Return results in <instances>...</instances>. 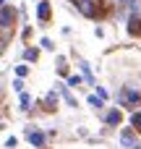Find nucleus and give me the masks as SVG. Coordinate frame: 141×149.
Listing matches in <instances>:
<instances>
[{
    "label": "nucleus",
    "mask_w": 141,
    "mask_h": 149,
    "mask_svg": "<svg viewBox=\"0 0 141 149\" xmlns=\"http://www.w3.org/2000/svg\"><path fill=\"white\" fill-rule=\"evenodd\" d=\"M26 73H29V65H16V76H21V79H24Z\"/></svg>",
    "instance_id": "f3484780"
},
{
    "label": "nucleus",
    "mask_w": 141,
    "mask_h": 149,
    "mask_svg": "<svg viewBox=\"0 0 141 149\" xmlns=\"http://www.w3.org/2000/svg\"><path fill=\"white\" fill-rule=\"evenodd\" d=\"M24 58H26L29 63H37V58H39V52H37L34 47H26V50H24Z\"/></svg>",
    "instance_id": "9b49d317"
},
{
    "label": "nucleus",
    "mask_w": 141,
    "mask_h": 149,
    "mask_svg": "<svg viewBox=\"0 0 141 149\" xmlns=\"http://www.w3.org/2000/svg\"><path fill=\"white\" fill-rule=\"evenodd\" d=\"M55 107H58V92H47V97H44V110L52 113Z\"/></svg>",
    "instance_id": "0eeeda50"
},
{
    "label": "nucleus",
    "mask_w": 141,
    "mask_h": 149,
    "mask_svg": "<svg viewBox=\"0 0 141 149\" xmlns=\"http://www.w3.org/2000/svg\"><path fill=\"white\" fill-rule=\"evenodd\" d=\"M42 47H44V50H55V45H52L50 39H42Z\"/></svg>",
    "instance_id": "aec40b11"
},
{
    "label": "nucleus",
    "mask_w": 141,
    "mask_h": 149,
    "mask_svg": "<svg viewBox=\"0 0 141 149\" xmlns=\"http://www.w3.org/2000/svg\"><path fill=\"white\" fill-rule=\"evenodd\" d=\"M37 18H39L42 24H47V18H50V3H47V0L37 3Z\"/></svg>",
    "instance_id": "20e7f679"
},
{
    "label": "nucleus",
    "mask_w": 141,
    "mask_h": 149,
    "mask_svg": "<svg viewBox=\"0 0 141 149\" xmlns=\"http://www.w3.org/2000/svg\"><path fill=\"white\" fill-rule=\"evenodd\" d=\"M89 105H92V107H97V110H99V107H102V105H105V100H102V97H99V94H92V97H89Z\"/></svg>",
    "instance_id": "f8f14e48"
},
{
    "label": "nucleus",
    "mask_w": 141,
    "mask_h": 149,
    "mask_svg": "<svg viewBox=\"0 0 141 149\" xmlns=\"http://www.w3.org/2000/svg\"><path fill=\"white\" fill-rule=\"evenodd\" d=\"M120 144H123L126 149H133V147H136V144H133V126L126 128V131L120 134Z\"/></svg>",
    "instance_id": "423d86ee"
},
{
    "label": "nucleus",
    "mask_w": 141,
    "mask_h": 149,
    "mask_svg": "<svg viewBox=\"0 0 141 149\" xmlns=\"http://www.w3.org/2000/svg\"><path fill=\"white\" fill-rule=\"evenodd\" d=\"M18 102H21V110H29V102H31V97L21 92V97H18Z\"/></svg>",
    "instance_id": "4468645a"
},
{
    "label": "nucleus",
    "mask_w": 141,
    "mask_h": 149,
    "mask_svg": "<svg viewBox=\"0 0 141 149\" xmlns=\"http://www.w3.org/2000/svg\"><path fill=\"white\" fill-rule=\"evenodd\" d=\"M133 149H141V147H139V144H136V147H133Z\"/></svg>",
    "instance_id": "412c9836"
},
{
    "label": "nucleus",
    "mask_w": 141,
    "mask_h": 149,
    "mask_svg": "<svg viewBox=\"0 0 141 149\" xmlns=\"http://www.w3.org/2000/svg\"><path fill=\"white\" fill-rule=\"evenodd\" d=\"M81 71H84V76H86V81H89V84H94V76H92V71H89V65H86L84 60H81Z\"/></svg>",
    "instance_id": "ddd939ff"
},
{
    "label": "nucleus",
    "mask_w": 141,
    "mask_h": 149,
    "mask_svg": "<svg viewBox=\"0 0 141 149\" xmlns=\"http://www.w3.org/2000/svg\"><path fill=\"white\" fill-rule=\"evenodd\" d=\"M68 86H81V76H68Z\"/></svg>",
    "instance_id": "dca6fc26"
},
{
    "label": "nucleus",
    "mask_w": 141,
    "mask_h": 149,
    "mask_svg": "<svg viewBox=\"0 0 141 149\" xmlns=\"http://www.w3.org/2000/svg\"><path fill=\"white\" fill-rule=\"evenodd\" d=\"M16 144H18V139H16V136H10V139H5V147H8V149H16Z\"/></svg>",
    "instance_id": "6ab92c4d"
},
{
    "label": "nucleus",
    "mask_w": 141,
    "mask_h": 149,
    "mask_svg": "<svg viewBox=\"0 0 141 149\" xmlns=\"http://www.w3.org/2000/svg\"><path fill=\"white\" fill-rule=\"evenodd\" d=\"M26 139H29V144L37 149L44 147V134H39V131H26Z\"/></svg>",
    "instance_id": "7ed1b4c3"
},
{
    "label": "nucleus",
    "mask_w": 141,
    "mask_h": 149,
    "mask_svg": "<svg viewBox=\"0 0 141 149\" xmlns=\"http://www.w3.org/2000/svg\"><path fill=\"white\" fill-rule=\"evenodd\" d=\"M55 86H58V92H60V94L65 97V102H68L71 107H76V97H73V94L68 92V86H63V84H55Z\"/></svg>",
    "instance_id": "1a4fd4ad"
},
{
    "label": "nucleus",
    "mask_w": 141,
    "mask_h": 149,
    "mask_svg": "<svg viewBox=\"0 0 141 149\" xmlns=\"http://www.w3.org/2000/svg\"><path fill=\"white\" fill-rule=\"evenodd\" d=\"M131 126L141 131V113H133V115H131Z\"/></svg>",
    "instance_id": "2eb2a0df"
},
{
    "label": "nucleus",
    "mask_w": 141,
    "mask_h": 149,
    "mask_svg": "<svg viewBox=\"0 0 141 149\" xmlns=\"http://www.w3.org/2000/svg\"><path fill=\"white\" fill-rule=\"evenodd\" d=\"M76 3V8L86 16V18H94L97 16V0H73Z\"/></svg>",
    "instance_id": "f257e3e1"
},
{
    "label": "nucleus",
    "mask_w": 141,
    "mask_h": 149,
    "mask_svg": "<svg viewBox=\"0 0 141 149\" xmlns=\"http://www.w3.org/2000/svg\"><path fill=\"white\" fill-rule=\"evenodd\" d=\"M13 89H16V92H18V94H21V92H24V81H21V76H18V79H16V81H13Z\"/></svg>",
    "instance_id": "a211bd4d"
},
{
    "label": "nucleus",
    "mask_w": 141,
    "mask_h": 149,
    "mask_svg": "<svg viewBox=\"0 0 141 149\" xmlns=\"http://www.w3.org/2000/svg\"><path fill=\"white\" fill-rule=\"evenodd\" d=\"M105 120H107V123H110V126H118V123H120V110H110V113H107V118H105Z\"/></svg>",
    "instance_id": "9d476101"
},
{
    "label": "nucleus",
    "mask_w": 141,
    "mask_h": 149,
    "mask_svg": "<svg viewBox=\"0 0 141 149\" xmlns=\"http://www.w3.org/2000/svg\"><path fill=\"white\" fill-rule=\"evenodd\" d=\"M128 34H133V37L141 34V18L136 16V13H133V16H131V21H128Z\"/></svg>",
    "instance_id": "6e6552de"
},
{
    "label": "nucleus",
    "mask_w": 141,
    "mask_h": 149,
    "mask_svg": "<svg viewBox=\"0 0 141 149\" xmlns=\"http://www.w3.org/2000/svg\"><path fill=\"white\" fill-rule=\"evenodd\" d=\"M123 102H126V105H139L141 102V92H136V89H126V92H123Z\"/></svg>",
    "instance_id": "39448f33"
},
{
    "label": "nucleus",
    "mask_w": 141,
    "mask_h": 149,
    "mask_svg": "<svg viewBox=\"0 0 141 149\" xmlns=\"http://www.w3.org/2000/svg\"><path fill=\"white\" fill-rule=\"evenodd\" d=\"M13 18H16V10L8 5V3H3V13H0V26H5V29H10L13 26Z\"/></svg>",
    "instance_id": "f03ea898"
}]
</instances>
